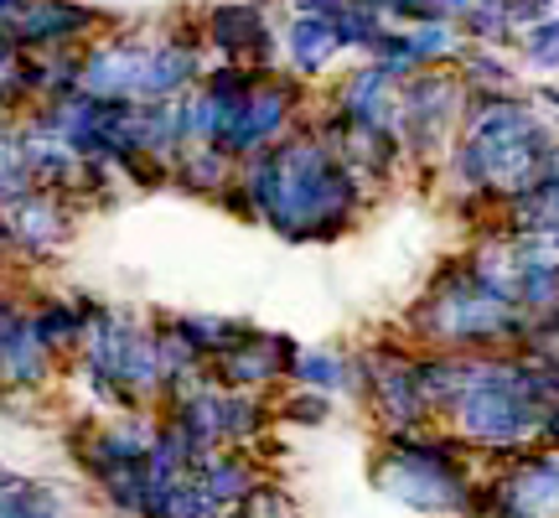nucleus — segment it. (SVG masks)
<instances>
[{"instance_id":"1","label":"nucleus","mask_w":559,"mask_h":518,"mask_svg":"<svg viewBox=\"0 0 559 518\" xmlns=\"http://www.w3.org/2000/svg\"><path fill=\"white\" fill-rule=\"evenodd\" d=\"M239 187L254 202L260 228L285 244H342L379 202L337 156V145L311 130V115L280 145L239 161Z\"/></svg>"},{"instance_id":"2","label":"nucleus","mask_w":559,"mask_h":518,"mask_svg":"<svg viewBox=\"0 0 559 518\" xmlns=\"http://www.w3.org/2000/svg\"><path fill=\"white\" fill-rule=\"evenodd\" d=\"M555 399L559 379L539 353H472V384L440 425H451L487 472L544 436V415Z\"/></svg>"},{"instance_id":"3","label":"nucleus","mask_w":559,"mask_h":518,"mask_svg":"<svg viewBox=\"0 0 559 518\" xmlns=\"http://www.w3.org/2000/svg\"><path fill=\"white\" fill-rule=\"evenodd\" d=\"M368 482L419 518H487L481 457L440 420L415 431H379Z\"/></svg>"},{"instance_id":"4","label":"nucleus","mask_w":559,"mask_h":518,"mask_svg":"<svg viewBox=\"0 0 559 518\" xmlns=\"http://www.w3.org/2000/svg\"><path fill=\"white\" fill-rule=\"evenodd\" d=\"M528 327L534 317L519 301H502L472 275L466 249L440 259L436 275L419 285V296L394 321V332L409 348H436V353H519L528 342Z\"/></svg>"},{"instance_id":"5","label":"nucleus","mask_w":559,"mask_h":518,"mask_svg":"<svg viewBox=\"0 0 559 518\" xmlns=\"http://www.w3.org/2000/svg\"><path fill=\"white\" fill-rule=\"evenodd\" d=\"M68 374L79 379L88 410L99 415H124V410H156L160 404V353H156V327L151 311H130V306H104L88 321L83 353L68 363Z\"/></svg>"},{"instance_id":"6","label":"nucleus","mask_w":559,"mask_h":518,"mask_svg":"<svg viewBox=\"0 0 559 518\" xmlns=\"http://www.w3.org/2000/svg\"><path fill=\"white\" fill-rule=\"evenodd\" d=\"M347 399H358L373 431H415L430 425L436 410L419 389L415 374V348L394 332V338H373L353 348V379H347Z\"/></svg>"},{"instance_id":"7","label":"nucleus","mask_w":559,"mask_h":518,"mask_svg":"<svg viewBox=\"0 0 559 518\" xmlns=\"http://www.w3.org/2000/svg\"><path fill=\"white\" fill-rule=\"evenodd\" d=\"M461 120H466V83L456 79V68H419L415 79L400 83L394 136H400L415 177L436 172L451 140L461 136Z\"/></svg>"},{"instance_id":"8","label":"nucleus","mask_w":559,"mask_h":518,"mask_svg":"<svg viewBox=\"0 0 559 518\" xmlns=\"http://www.w3.org/2000/svg\"><path fill=\"white\" fill-rule=\"evenodd\" d=\"M311 109H317V89L306 79H296V73H285V68H270V73H260V83L249 89V99L239 104L234 125L223 130L218 151H228L234 161L260 156V151L280 145L290 130H300Z\"/></svg>"},{"instance_id":"9","label":"nucleus","mask_w":559,"mask_h":518,"mask_svg":"<svg viewBox=\"0 0 559 518\" xmlns=\"http://www.w3.org/2000/svg\"><path fill=\"white\" fill-rule=\"evenodd\" d=\"M280 16L285 0H213L202 5V42L207 58L243 62V68H280Z\"/></svg>"},{"instance_id":"10","label":"nucleus","mask_w":559,"mask_h":518,"mask_svg":"<svg viewBox=\"0 0 559 518\" xmlns=\"http://www.w3.org/2000/svg\"><path fill=\"white\" fill-rule=\"evenodd\" d=\"M62 374L68 368L47 353V342L32 327V285L0 275V389L52 395Z\"/></svg>"},{"instance_id":"11","label":"nucleus","mask_w":559,"mask_h":518,"mask_svg":"<svg viewBox=\"0 0 559 518\" xmlns=\"http://www.w3.org/2000/svg\"><path fill=\"white\" fill-rule=\"evenodd\" d=\"M487 518H559V451L534 440L528 451L481 472Z\"/></svg>"},{"instance_id":"12","label":"nucleus","mask_w":559,"mask_h":518,"mask_svg":"<svg viewBox=\"0 0 559 518\" xmlns=\"http://www.w3.org/2000/svg\"><path fill=\"white\" fill-rule=\"evenodd\" d=\"M151 37L156 21H130L120 16L109 32L83 47V94L94 99H140V79H145V58H151Z\"/></svg>"},{"instance_id":"13","label":"nucleus","mask_w":559,"mask_h":518,"mask_svg":"<svg viewBox=\"0 0 559 518\" xmlns=\"http://www.w3.org/2000/svg\"><path fill=\"white\" fill-rule=\"evenodd\" d=\"M5 228H11V244H16V264L26 270H41V264H52V259L73 244L79 234V223L88 219L73 198H62V192H26L21 202H11L5 213Z\"/></svg>"},{"instance_id":"14","label":"nucleus","mask_w":559,"mask_h":518,"mask_svg":"<svg viewBox=\"0 0 559 518\" xmlns=\"http://www.w3.org/2000/svg\"><path fill=\"white\" fill-rule=\"evenodd\" d=\"M115 21H120L115 11L88 0H26V11L5 26V37L21 52H68V47H88Z\"/></svg>"},{"instance_id":"15","label":"nucleus","mask_w":559,"mask_h":518,"mask_svg":"<svg viewBox=\"0 0 559 518\" xmlns=\"http://www.w3.org/2000/svg\"><path fill=\"white\" fill-rule=\"evenodd\" d=\"M306 342L290 338V332H270V327H254L239 348H228L223 358L207 363L213 384L223 389H264V395H280L290 374H296V358Z\"/></svg>"},{"instance_id":"16","label":"nucleus","mask_w":559,"mask_h":518,"mask_svg":"<svg viewBox=\"0 0 559 518\" xmlns=\"http://www.w3.org/2000/svg\"><path fill=\"white\" fill-rule=\"evenodd\" d=\"M342 125H394L400 120V79L373 58H358L353 68H337L317 94Z\"/></svg>"},{"instance_id":"17","label":"nucleus","mask_w":559,"mask_h":518,"mask_svg":"<svg viewBox=\"0 0 559 518\" xmlns=\"http://www.w3.org/2000/svg\"><path fill=\"white\" fill-rule=\"evenodd\" d=\"M342 58H347V52H342L332 21L296 16V11L280 16V68H285V73H296V79H306L311 89H321V83L337 73Z\"/></svg>"},{"instance_id":"18","label":"nucleus","mask_w":559,"mask_h":518,"mask_svg":"<svg viewBox=\"0 0 559 518\" xmlns=\"http://www.w3.org/2000/svg\"><path fill=\"white\" fill-rule=\"evenodd\" d=\"M192 478H198V487L207 493V503L218 514H239L243 503L254 498V487L270 478V467L254 451H243V446H218V451H207L198 461Z\"/></svg>"},{"instance_id":"19","label":"nucleus","mask_w":559,"mask_h":518,"mask_svg":"<svg viewBox=\"0 0 559 518\" xmlns=\"http://www.w3.org/2000/svg\"><path fill=\"white\" fill-rule=\"evenodd\" d=\"M32 327H37V338L47 342V353L68 368V363L83 353L88 311L79 306L73 291H32Z\"/></svg>"},{"instance_id":"20","label":"nucleus","mask_w":559,"mask_h":518,"mask_svg":"<svg viewBox=\"0 0 559 518\" xmlns=\"http://www.w3.org/2000/svg\"><path fill=\"white\" fill-rule=\"evenodd\" d=\"M0 518H73V498L62 482L26 478L0 461Z\"/></svg>"},{"instance_id":"21","label":"nucleus","mask_w":559,"mask_h":518,"mask_svg":"<svg viewBox=\"0 0 559 518\" xmlns=\"http://www.w3.org/2000/svg\"><path fill=\"white\" fill-rule=\"evenodd\" d=\"M239 177V161L218 151V145H187L181 161L171 166V192H187V198L218 202L228 192V181Z\"/></svg>"},{"instance_id":"22","label":"nucleus","mask_w":559,"mask_h":518,"mask_svg":"<svg viewBox=\"0 0 559 518\" xmlns=\"http://www.w3.org/2000/svg\"><path fill=\"white\" fill-rule=\"evenodd\" d=\"M280 431V415H275V395L264 389H223V440L228 446H243L254 451L264 436Z\"/></svg>"},{"instance_id":"23","label":"nucleus","mask_w":559,"mask_h":518,"mask_svg":"<svg viewBox=\"0 0 559 518\" xmlns=\"http://www.w3.org/2000/svg\"><path fill=\"white\" fill-rule=\"evenodd\" d=\"M456 79L466 83V94H523V62L519 52L466 42L456 58Z\"/></svg>"},{"instance_id":"24","label":"nucleus","mask_w":559,"mask_h":518,"mask_svg":"<svg viewBox=\"0 0 559 518\" xmlns=\"http://www.w3.org/2000/svg\"><path fill=\"white\" fill-rule=\"evenodd\" d=\"M171 321H177V332L192 348H198L202 358L213 363V358H223L228 348H239L260 321H249V317H223V311H171Z\"/></svg>"},{"instance_id":"25","label":"nucleus","mask_w":559,"mask_h":518,"mask_svg":"<svg viewBox=\"0 0 559 518\" xmlns=\"http://www.w3.org/2000/svg\"><path fill=\"white\" fill-rule=\"evenodd\" d=\"M347 379H353V348H337V342L300 348L296 374H290V384L321 389V395H332V399H347Z\"/></svg>"},{"instance_id":"26","label":"nucleus","mask_w":559,"mask_h":518,"mask_svg":"<svg viewBox=\"0 0 559 518\" xmlns=\"http://www.w3.org/2000/svg\"><path fill=\"white\" fill-rule=\"evenodd\" d=\"M94 498L109 518H145V503H151V467L145 461H130V467H109L99 482H94Z\"/></svg>"},{"instance_id":"27","label":"nucleus","mask_w":559,"mask_h":518,"mask_svg":"<svg viewBox=\"0 0 559 518\" xmlns=\"http://www.w3.org/2000/svg\"><path fill=\"white\" fill-rule=\"evenodd\" d=\"M145 518H223L207 493L198 487V478H151V503H145Z\"/></svg>"},{"instance_id":"28","label":"nucleus","mask_w":559,"mask_h":518,"mask_svg":"<svg viewBox=\"0 0 559 518\" xmlns=\"http://www.w3.org/2000/svg\"><path fill=\"white\" fill-rule=\"evenodd\" d=\"M275 415H280V425H290V431H321V425H332V415H337V399L321 395V389L285 384L275 395Z\"/></svg>"},{"instance_id":"29","label":"nucleus","mask_w":559,"mask_h":518,"mask_svg":"<svg viewBox=\"0 0 559 518\" xmlns=\"http://www.w3.org/2000/svg\"><path fill=\"white\" fill-rule=\"evenodd\" d=\"M513 52H519L523 73H534V79H559V11L534 21V26H523Z\"/></svg>"},{"instance_id":"30","label":"nucleus","mask_w":559,"mask_h":518,"mask_svg":"<svg viewBox=\"0 0 559 518\" xmlns=\"http://www.w3.org/2000/svg\"><path fill=\"white\" fill-rule=\"evenodd\" d=\"M332 32H337L347 58H373L379 37L389 32V21H383L379 11H362V5H353V0H342V11L332 16Z\"/></svg>"},{"instance_id":"31","label":"nucleus","mask_w":559,"mask_h":518,"mask_svg":"<svg viewBox=\"0 0 559 518\" xmlns=\"http://www.w3.org/2000/svg\"><path fill=\"white\" fill-rule=\"evenodd\" d=\"M243 514L249 518H300V503H296V493L280 482V472H270V478L254 487V498L243 503Z\"/></svg>"},{"instance_id":"32","label":"nucleus","mask_w":559,"mask_h":518,"mask_svg":"<svg viewBox=\"0 0 559 518\" xmlns=\"http://www.w3.org/2000/svg\"><path fill=\"white\" fill-rule=\"evenodd\" d=\"M0 270H16V244H11V228L0 219Z\"/></svg>"},{"instance_id":"33","label":"nucleus","mask_w":559,"mask_h":518,"mask_svg":"<svg viewBox=\"0 0 559 518\" xmlns=\"http://www.w3.org/2000/svg\"><path fill=\"white\" fill-rule=\"evenodd\" d=\"M544 446H555V451H559V399H555V404H549V415H544Z\"/></svg>"},{"instance_id":"34","label":"nucleus","mask_w":559,"mask_h":518,"mask_svg":"<svg viewBox=\"0 0 559 518\" xmlns=\"http://www.w3.org/2000/svg\"><path fill=\"white\" fill-rule=\"evenodd\" d=\"M21 11H26V0H0V26H11Z\"/></svg>"},{"instance_id":"35","label":"nucleus","mask_w":559,"mask_h":518,"mask_svg":"<svg viewBox=\"0 0 559 518\" xmlns=\"http://www.w3.org/2000/svg\"><path fill=\"white\" fill-rule=\"evenodd\" d=\"M353 5H362V11H379V16H389V5H394V0H353Z\"/></svg>"},{"instance_id":"36","label":"nucleus","mask_w":559,"mask_h":518,"mask_svg":"<svg viewBox=\"0 0 559 518\" xmlns=\"http://www.w3.org/2000/svg\"><path fill=\"white\" fill-rule=\"evenodd\" d=\"M223 518H249V514H243V508H239V514H223Z\"/></svg>"},{"instance_id":"37","label":"nucleus","mask_w":559,"mask_h":518,"mask_svg":"<svg viewBox=\"0 0 559 518\" xmlns=\"http://www.w3.org/2000/svg\"><path fill=\"white\" fill-rule=\"evenodd\" d=\"M549 234H555V239H559V228H549Z\"/></svg>"}]
</instances>
